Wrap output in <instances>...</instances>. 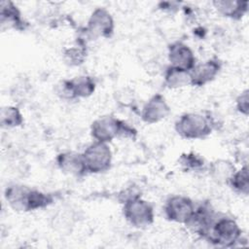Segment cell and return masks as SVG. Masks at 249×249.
Returning a JSON list of instances; mask_svg holds the SVG:
<instances>
[{
    "instance_id": "cell-7",
    "label": "cell",
    "mask_w": 249,
    "mask_h": 249,
    "mask_svg": "<svg viewBox=\"0 0 249 249\" xmlns=\"http://www.w3.org/2000/svg\"><path fill=\"white\" fill-rule=\"evenodd\" d=\"M195 207L196 203L191 197L182 195H174L165 200L163 214L166 220L170 222L186 225L190 221Z\"/></svg>"
},
{
    "instance_id": "cell-21",
    "label": "cell",
    "mask_w": 249,
    "mask_h": 249,
    "mask_svg": "<svg viewBox=\"0 0 249 249\" xmlns=\"http://www.w3.org/2000/svg\"><path fill=\"white\" fill-rule=\"evenodd\" d=\"M228 185L237 194L248 196L249 194V168L248 164L244 163L240 169H236L230 179Z\"/></svg>"
},
{
    "instance_id": "cell-25",
    "label": "cell",
    "mask_w": 249,
    "mask_h": 249,
    "mask_svg": "<svg viewBox=\"0 0 249 249\" xmlns=\"http://www.w3.org/2000/svg\"><path fill=\"white\" fill-rule=\"evenodd\" d=\"M117 101L124 107L131 106L134 101L133 92L127 91L126 89H123L121 91L117 93Z\"/></svg>"
},
{
    "instance_id": "cell-5",
    "label": "cell",
    "mask_w": 249,
    "mask_h": 249,
    "mask_svg": "<svg viewBox=\"0 0 249 249\" xmlns=\"http://www.w3.org/2000/svg\"><path fill=\"white\" fill-rule=\"evenodd\" d=\"M122 205L124 218L130 226L144 229L155 222L154 206L141 196L127 199Z\"/></svg>"
},
{
    "instance_id": "cell-16",
    "label": "cell",
    "mask_w": 249,
    "mask_h": 249,
    "mask_svg": "<svg viewBox=\"0 0 249 249\" xmlns=\"http://www.w3.org/2000/svg\"><path fill=\"white\" fill-rule=\"evenodd\" d=\"M235 170L233 162L227 159H217L207 166L209 176L219 184H228Z\"/></svg>"
},
{
    "instance_id": "cell-19",
    "label": "cell",
    "mask_w": 249,
    "mask_h": 249,
    "mask_svg": "<svg viewBox=\"0 0 249 249\" xmlns=\"http://www.w3.org/2000/svg\"><path fill=\"white\" fill-rule=\"evenodd\" d=\"M178 162L185 172H202L207 170L208 166L205 159L195 152L181 154Z\"/></svg>"
},
{
    "instance_id": "cell-26",
    "label": "cell",
    "mask_w": 249,
    "mask_h": 249,
    "mask_svg": "<svg viewBox=\"0 0 249 249\" xmlns=\"http://www.w3.org/2000/svg\"><path fill=\"white\" fill-rule=\"evenodd\" d=\"M180 5L177 1H161L158 3V9L165 13H175L180 9Z\"/></svg>"
},
{
    "instance_id": "cell-10",
    "label": "cell",
    "mask_w": 249,
    "mask_h": 249,
    "mask_svg": "<svg viewBox=\"0 0 249 249\" xmlns=\"http://www.w3.org/2000/svg\"><path fill=\"white\" fill-rule=\"evenodd\" d=\"M170 112L171 108L165 97L160 93H156L144 103L140 117L144 123L153 124L166 119Z\"/></svg>"
},
{
    "instance_id": "cell-20",
    "label": "cell",
    "mask_w": 249,
    "mask_h": 249,
    "mask_svg": "<svg viewBox=\"0 0 249 249\" xmlns=\"http://www.w3.org/2000/svg\"><path fill=\"white\" fill-rule=\"evenodd\" d=\"M24 123L23 115L17 106L6 105L0 111V124L3 128H15Z\"/></svg>"
},
{
    "instance_id": "cell-24",
    "label": "cell",
    "mask_w": 249,
    "mask_h": 249,
    "mask_svg": "<svg viewBox=\"0 0 249 249\" xmlns=\"http://www.w3.org/2000/svg\"><path fill=\"white\" fill-rule=\"evenodd\" d=\"M235 109L236 111L247 117L249 114V90L248 89H243L235 98Z\"/></svg>"
},
{
    "instance_id": "cell-6",
    "label": "cell",
    "mask_w": 249,
    "mask_h": 249,
    "mask_svg": "<svg viewBox=\"0 0 249 249\" xmlns=\"http://www.w3.org/2000/svg\"><path fill=\"white\" fill-rule=\"evenodd\" d=\"M86 34L90 39L110 38L115 31V20L111 13L105 8H95L85 27Z\"/></svg>"
},
{
    "instance_id": "cell-14",
    "label": "cell",
    "mask_w": 249,
    "mask_h": 249,
    "mask_svg": "<svg viewBox=\"0 0 249 249\" xmlns=\"http://www.w3.org/2000/svg\"><path fill=\"white\" fill-rule=\"evenodd\" d=\"M0 22L2 30H24L26 27L20 11L12 1L3 0L0 2Z\"/></svg>"
},
{
    "instance_id": "cell-12",
    "label": "cell",
    "mask_w": 249,
    "mask_h": 249,
    "mask_svg": "<svg viewBox=\"0 0 249 249\" xmlns=\"http://www.w3.org/2000/svg\"><path fill=\"white\" fill-rule=\"evenodd\" d=\"M57 167L61 172L80 178L85 176L87 173L82 153L73 151H65L59 153L55 158Z\"/></svg>"
},
{
    "instance_id": "cell-18",
    "label": "cell",
    "mask_w": 249,
    "mask_h": 249,
    "mask_svg": "<svg viewBox=\"0 0 249 249\" xmlns=\"http://www.w3.org/2000/svg\"><path fill=\"white\" fill-rule=\"evenodd\" d=\"M163 84L170 89L189 87L191 86L190 71L168 65L163 73Z\"/></svg>"
},
{
    "instance_id": "cell-8",
    "label": "cell",
    "mask_w": 249,
    "mask_h": 249,
    "mask_svg": "<svg viewBox=\"0 0 249 249\" xmlns=\"http://www.w3.org/2000/svg\"><path fill=\"white\" fill-rule=\"evenodd\" d=\"M219 214L210 202H200L198 205H196L190 221L185 226L193 233L205 239Z\"/></svg>"
},
{
    "instance_id": "cell-23",
    "label": "cell",
    "mask_w": 249,
    "mask_h": 249,
    "mask_svg": "<svg viewBox=\"0 0 249 249\" xmlns=\"http://www.w3.org/2000/svg\"><path fill=\"white\" fill-rule=\"evenodd\" d=\"M54 201V196L51 193H46L38 189L31 188L28 202V212L44 209L52 205Z\"/></svg>"
},
{
    "instance_id": "cell-9",
    "label": "cell",
    "mask_w": 249,
    "mask_h": 249,
    "mask_svg": "<svg viewBox=\"0 0 249 249\" xmlns=\"http://www.w3.org/2000/svg\"><path fill=\"white\" fill-rule=\"evenodd\" d=\"M223 62L218 57H211L202 62L196 63L192 70L191 86L192 87H203L213 82L222 70Z\"/></svg>"
},
{
    "instance_id": "cell-13",
    "label": "cell",
    "mask_w": 249,
    "mask_h": 249,
    "mask_svg": "<svg viewBox=\"0 0 249 249\" xmlns=\"http://www.w3.org/2000/svg\"><path fill=\"white\" fill-rule=\"evenodd\" d=\"M31 188L22 184H10L4 191L8 205L18 212H28V201Z\"/></svg>"
},
{
    "instance_id": "cell-3",
    "label": "cell",
    "mask_w": 249,
    "mask_h": 249,
    "mask_svg": "<svg viewBox=\"0 0 249 249\" xmlns=\"http://www.w3.org/2000/svg\"><path fill=\"white\" fill-rule=\"evenodd\" d=\"M242 239V230L231 217L219 214L205 240L220 247H234Z\"/></svg>"
},
{
    "instance_id": "cell-1",
    "label": "cell",
    "mask_w": 249,
    "mask_h": 249,
    "mask_svg": "<svg viewBox=\"0 0 249 249\" xmlns=\"http://www.w3.org/2000/svg\"><path fill=\"white\" fill-rule=\"evenodd\" d=\"M215 121L209 112H188L182 114L174 124L179 136L188 140H199L208 137L215 128Z\"/></svg>"
},
{
    "instance_id": "cell-4",
    "label": "cell",
    "mask_w": 249,
    "mask_h": 249,
    "mask_svg": "<svg viewBox=\"0 0 249 249\" xmlns=\"http://www.w3.org/2000/svg\"><path fill=\"white\" fill-rule=\"evenodd\" d=\"M88 174H99L108 171L112 166L113 153L108 143L93 141L82 152Z\"/></svg>"
},
{
    "instance_id": "cell-2",
    "label": "cell",
    "mask_w": 249,
    "mask_h": 249,
    "mask_svg": "<svg viewBox=\"0 0 249 249\" xmlns=\"http://www.w3.org/2000/svg\"><path fill=\"white\" fill-rule=\"evenodd\" d=\"M93 141L110 143L115 138H134L137 130L124 120L113 115H104L95 119L89 127Z\"/></svg>"
},
{
    "instance_id": "cell-22",
    "label": "cell",
    "mask_w": 249,
    "mask_h": 249,
    "mask_svg": "<svg viewBox=\"0 0 249 249\" xmlns=\"http://www.w3.org/2000/svg\"><path fill=\"white\" fill-rule=\"evenodd\" d=\"M88 51L83 43H77L67 47L62 52L64 62L69 66H80L87 59Z\"/></svg>"
},
{
    "instance_id": "cell-17",
    "label": "cell",
    "mask_w": 249,
    "mask_h": 249,
    "mask_svg": "<svg viewBox=\"0 0 249 249\" xmlns=\"http://www.w3.org/2000/svg\"><path fill=\"white\" fill-rule=\"evenodd\" d=\"M74 100L89 97L96 89V82L89 75H80L72 79H67Z\"/></svg>"
},
{
    "instance_id": "cell-11",
    "label": "cell",
    "mask_w": 249,
    "mask_h": 249,
    "mask_svg": "<svg viewBox=\"0 0 249 249\" xmlns=\"http://www.w3.org/2000/svg\"><path fill=\"white\" fill-rule=\"evenodd\" d=\"M167 58L170 66L188 71L192 70L196 63L194 51L182 41H175L168 45Z\"/></svg>"
},
{
    "instance_id": "cell-15",
    "label": "cell",
    "mask_w": 249,
    "mask_h": 249,
    "mask_svg": "<svg viewBox=\"0 0 249 249\" xmlns=\"http://www.w3.org/2000/svg\"><path fill=\"white\" fill-rule=\"evenodd\" d=\"M212 5L222 17L233 20H239L247 14L249 2L237 0H216L212 2Z\"/></svg>"
}]
</instances>
